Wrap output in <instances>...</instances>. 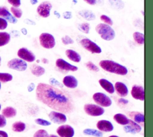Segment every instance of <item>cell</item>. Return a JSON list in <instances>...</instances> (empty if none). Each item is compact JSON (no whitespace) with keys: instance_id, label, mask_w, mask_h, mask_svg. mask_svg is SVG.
Here are the masks:
<instances>
[{"instance_id":"1","label":"cell","mask_w":153,"mask_h":137,"mask_svg":"<svg viewBox=\"0 0 153 137\" xmlns=\"http://www.w3.org/2000/svg\"><path fill=\"white\" fill-rule=\"evenodd\" d=\"M36 96L40 102L62 113H70L74 110V103L69 94L53 86L39 83L36 89Z\"/></svg>"},{"instance_id":"2","label":"cell","mask_w":153,"mask_h":137,"mask_svg":"<svg viewBox=\"0 0 153 137\" xmlns=\"http://www.w3.org/2000/svg\"><path fill=\"white\" fill-rule=\"evenodd\" d=\"M100 66L107 72L121 75L127 74V68L117 62L111 60H102L99 62Z\"/></svg>"},{"instance_id":"3","label":"cell","mask_w":153,"mask_h":137,"mask_svg":"<svg viewBox=\"0 0 153 137\" xmlns=\"http://www.w3.org/2000/svg\"><path fill=\"white\" fill-rule=\"evenodd\" d=\"M96 31L105 41H111L115 38V31L111 26L105 23H99L95 28Z\"/></svg>"},{"instance_id":"4","label":"cell","mask_w":153,"mask_h":137,"mask_svg":"<svg viewBox=\"0 0 153 137\" xmlns=\"http://www.w3.org/2000/svg\"><path fill=\"white\" fill-rule=\"evenodd\" d=\"M39 39L41 45L45 48L51 49L55 46V38L51 34L47 32L42 33L39 35Z\"/></svg>"},{"instance_id":"5","label":"cell","mask_w":153,"mask_h":137,"mask_svg":"<svg viewBox=\"0 0 153 137\" xmlns=\"http://www.w3.org/2000/svg\"><path fill=\"white\" fill-rule=\"evenodd\" d=\"M80 44L85 49L92 53L99 54L102 52L101 48L97 44L88 38H84L81 39Z\"/></svg>"},{"instance_id":"6","label":"cell","mask_w":153,"mask_h":137,"mask_svg":"<svg viewBox=\"0 0 153 137\" xmlns=\"http://www.w3.org/2000/svg\"><path fill=\"white\" fill-rule=\"evenodd\" d=\"M93 99L94 102L99 105H100V106L108 107L112 104V101L110 98L103 93L97 92L94 93L93 96Z\"/></svg>"},{"instance_id":"7","label":"cell","mask_w":153,"mask_h":137,"mask_svg":"<svg viewBox=\"0 0 153 137\" xmlns=\"http://www.w3.org/2000/svg\"><path fill=\"white\" fill-rule=\"evenodd\" d=\"M84 109L88 115L94 117L102 115L105 112V110L102 107L94 104H85Z\"/></svg>"},{"instance_id":"8","label":"cell","mask_w":153,"mask_h":137,"mask_svg":"<svg viewBox=\"0 0 153 137\" xmlns=\"http://www.w3.org/2000/svg\"><path fill=\"white\" fill-rule=\"evenodd\" d=\"M7 66L10 69L19 71H24L26 69L27 65L25 60L21 59L14 58L8 62Z\"/></svg>"},{"instance_id":"9","label":"cell","mask_w":153,"mask_h":137,"mask_svg":"<svg viewBox=\"0 0 153 137\" xmlns=\"http://www.w3.org/2000/svg\"><path fill=\"white\" fill-rule=\"evenodd\" d=\"M52 5L49 1H44L41 2L37 7V13L43 18H47L50 15V11Z\"/></svg>"},{"instance_id":"10","label":"cell","mask_w":153,"mask_h":137,"mask_svg":"<svg viewBox=\"0 0 153 137\" xmlns=\"http://www.w3.org/2000/svg\"><path fill=\"white\" fill-rule=\"evenodd\" d=\"M17 56L21 59L29 62H32L35 60V54L31 51L24 47L21 48L18 50Z\"/></svg>"},{"instance_id":"11","label":"cell","mask_w":153,"mask_h":137,"mask_svg":"<svg viewBox=\"0 0 153 137\" xmlns=\"http://www.w3.org/2000/svg\"><path fill=\"white\" fill-rule=\"evenodd\" d=\"M56 132L60 137H73L74 135L73 127L68 124L59 126L57 129Z\"/></svg>"},{"instance_id":"12","label":"cell","mask_w":153,"mask_h":137,"mask_svg":"<svg viewBox=\"0 0 153 137\" xmlns=\"http://www.w3.org/2000/svg\"><path fill=\"white\" fill-rule=\"evenodd\" d=\"M56 66L61 70L76 71L78 70V67L70 64L63 59H57L56 61Z\"/></svg>"},{"instance_id":"13","label":"cell","mask_w":153,"mask_h":137,"mask_svg":"<svg viewBox=\"0 0 153 137\" xmlns=\"http://www.w3.org/2000/svg\"><path fill=\"white\" fill-rule=\"evenodd\" d=\"M50 119L54 123L57 124H63L66 121L67 118L66 115L60 112L51 111L48 114Z\"/></svg>"},{"instance_id":"14","label":"cell","mask_w":153,"mask_h":137,"mask_svg":"<svg viewBox=\"0 0 153 137\" xmlns=\"http://www.w3.org/2000/svg\"><path fill=\"white\" fill-rule=\"evenodd\" d=\"M131 94L134 99L142 101H144V89L143 87L137 85L133 86Z\"/></svg>"},{"instance_id":"15","label":"cell","mask_w":153,"mask_h":137,"mask_svg":"<svg viewBox=\"0 0 153 137\" xmlns=\"http://www.w3.org/2000/svg\"><path fill=\"white\" fill-rule=\"evenodd\" d=\"M97 127L100 131L103 132H111L114 129L113 124L111 122L105 120H102L97 122Z\"/></svg>"},{"instance_id":"16","label":"cell","mask_w":153,"mask_h":137,"mask_svg":"<svg viewBox=\"0 0 153 137\" xmlns=\"http://www.w3.org/2000/svg\"><path fill=\"white\" fill-rule=\"evenodd\" d=\"M0 16L11 23L14 24L17 22V19L8 11L5 7H0Z\"/></svg>"},{"instance_id":"17","label":"cell","mask_w":153,"mask_h":137,"mask_svg":"<svg viewBox=\"0 0 153 137\" xmlns=\"http://www.w3.org/2000/svg\"><path fill=\"white\" fill-rule=\"evenodd\" d=\"M63 83L68 88L74 89L78 86V80L72 75H67L63 78Z\"/></svg>"},{"instance_id":"18","label":"cell","mask_w":153,"mask_h":137,"mask_svg":"<svg viewBox=\"0 0 153 137\" xmlns=\"http://www.w3.org/2000/svg\"><path fill=\"white\" fill-rule=\"evenodd\" d=\"M115 89L117 94L121 96L125 97L127 95L128 90L126 85L122 82H116L115 84Z\"/></svg>"},{"instance_id":"19","label":"cell","mask_w":153,"mask_h":137,"mask_svg":"<svg viewBox=\"0 0 153 137\" xmlns=\"http://www.w3.org/2000/svg\"><path fill=\"white\" fill-rule=\"evenodd\" d=\"M99 83L100 85V86L108 93L110 94H112L114 93L115 92L114 86L112 84V83L109 81L108 80L105 78H102L99 80Z\"/></svg>"},{"instance_id":"20","label":"cell","mask_w":153,"mask_h":137,"mask_svg":"<svg viewBox=\"0 0 153 137\" xmlns=\"http://www.w3.org/2000/svg\"><path fill=\"white\" fill-rule=\"evenodd\" d=\"M65 54L66 56L71 60L74 62H79L81 59V56L75 50L71 49H68L65 51Z\"/></svg>"},{"instance_id":"21","label":"cell","mask_w":153,"mask_h":137,"mask_svg":"<svg viewBox=\"0 0 153 137\" xmlns=\"http://www.w3.org/2000/svg\"><path fill=\"white\" fill-rule=\"evenodd\" d=\"M130 117L133 120L134 122H136L137 124H140L142 126H143L144 123V115L143 114L139 112H135L133 111L129 113Z\"/></svg>"},{"instance_id":"22","label":"cell","mask_w":153,"mask_h":137,"mask_svg":"<svg viewBox=\"0 0 153 137\" xmlns=\"http://www.w3.org/2000/svg\"><path fill=\"white\" fill-rule=\"evenodd\" d=\"M114 119L117 121V123L121 125L127 124L129 120V119H128V118L125 115L121 113L115 114L114 115Z\"/></svg>"},{"instance_id":"23","label":"cell","mask_w":153,"mask_h":137,"mask_svg":"<svg viewBox=\"0 0 153 137\" xmlns=\"http://www.w3.org/2000/svg\"><path fill=\"white\" fill-rule=\"evenodd\" d=\"M30 70L32 74L36 77H40L45 72V70L43 67L36 65H33L30 68Z\"/></svg>"},{"instance_id":"24","label":"cell","mask_w":153,"mask_h":137,"mask_svg":"<svg viewBox=\"0 0 153 137\" xmlns=\"http://www.w3.org/2000/svg\"><path fill=\"white\" fill-rule=\"evenodd\" d=\"M16 110L13 107H7L4 108L2 111V114L4 117L11 118L16 115Z\"/></svg>"},{"instance_id":"25","label":"cell","mask_w":153,"mask_h":137,"mask_svg":"<svg viewBox=\"0 0 153 137\" xmlns=\"http://www.w3.org/2000/svg\"><path fill=\"white\" fill-rule=\"evenodd\" d=\"M10 40V35L7 32H0V47L7 44Z\"/></svg>"},{"instance_id":"26","label":"cell","mask_w":153,"mask_h":137,"mask_svg":"<svg viewBox=\"0 0 153 137\" xmlns=\"http://www.w3.org/2000/svg\"><path fill=\"white\" fill-rule=\"evenodd\" d=\"M79 14L87 20H93L95 19L96 16L93 13L88 10H82L79 12Z\"/></svg>"},{"instance_id":"27","label":"cell","mask_w":153,"mask_h":137,"mask_svg":"<svg viewBox=\"0 0 153 137\" xmlns=\"http://www.w3.org/2000/svg\"><path fill=\"white\" fill-rule=\"evenodd\" d=\"M26 128V125L22 121H17L13 124L12 129L13 131L16 132H23Z\"/></svg>"},{"instance_id":"28","label":"cell","mask_w":153,"mask_h":137,"mask_svg":"<svg viewBox=\"0 0 153 137\" xmlns=\"http://www.w3.org/2000/svg\"><path fill=\"white\" fill-rule=\"evenodd\" d=\"M133 38L134 41L140 45L144 44V35L139 32H135L133 34Z\"/></svg>"},{"instance_id":"29","label":"cell","mask_w":153,"mask_h":137,"mask_svg":"<svg viewBox=\"0 0 153 137\" xmlns=\"http://www.w3.org/2000/svg\"><path fill=\"white\" fill-rule=\"evenodd\" d=\"M83 133L85 135H92L94 136H97V137H102L103 136V133L97 130L93 129H85L83 130Z\"/></svg>"},{"instance_id":"30","label":"cell","mask_w":153,"mask_h":137,"mask_svg":"<svg viewBox=\"0 0 153 137\" xmlns=\"http://www.w3.org/2000/svg\"><path fill=\"white\" fill-rule=\"evenodd\" d=\"M13 76L8 73H0V81L2 83H6L11 81Z\"/></svg>"},{"instance_id":"31","label":"cell","mask_w":153,"mask_h":137,"mask_svg":"<svg viewBox=\"0 0 153 137\" xmlns=\"http://www.w3.org/2000/svg\"><path fill=\"white\" fill-rule=\"evenodd\" d=\"M11 12L12 14L14 15V16L16 18H20L22 16V11L21 9L17 8V7H11L10 8Z\"/></svg>"},{"instance_id":"32","label":"cell","mask_w":153,"mask_h":137,"mask_svg":"<svg viewBox=\"0 0 153 137\" xmlns=\"http://www.w3.org/2000/svg\"><path fill=\"white\" fill-rule=\"evenodd\" d=\"M79 29L85 34H88L90 31V25L88 23H83L79 25Z\"/></svg>"},{"instance_id":"33","label":"cell","mask_w":153,"mask_h":137,"mask_svg":"<svg viewBox=\"0 0 153 137\" xmlns=\"http://www.w3.org/2000/svg\"><path fill=\"white\" fill-rule=\"evenodd\" d=\"M33 137H49V135L46 130L44 129H40L35 133Z\"/></svg>"},{"instance_id":"34","label":"cell","mask_w":153,"mask_h":137,"mask_svg":"<svg viewBox=\"0 0 153 137\" xmlns=\"http://www.w3.org/2000/svg\"><path fill=\"white\" fill-rule=\"evenodd\" d=\"M100 19L102 22H105V24H107L109 26H111L113 25V22H112V19L109 16H108L106 15H105V14L101 15L100 17Z\"/></svg>"},{"instance_id":"35","label":"cell","mask_w":153,"mask_h":137,"mask_svg":"<svg viewBox=\"0 0 153 137\" xmlns=\"http://www.w3.org/2000/svg\"><path fill=\"white\" fill-rule=\"evenodd\" d=\"M128 123H129L130 126H131L134 129V130L136 131V133H139L141 131L142 129H141L140 126L139 124L134 122V121H133L131 120H128Z\"/></svg>"},{"instance_id":"36","label":"cell","mask_w":153,"mask_h":137,"mask_svg":"<svg viewBox=\"0 0 153 137\" xmlns=\"http://www.w3.org/2000/svg\"><path fill=\"white\" fill-rule=\"evenodd\" d=\"M85 66L87 67V68L91 71H94V72H98L99 71V68L95 65L93 63L91 62H88L87 63H85Z\"/></svg>"},{"instance_id":"37","label":"cell","mask_w":153,"mask_h":137,"mask_svg":"<svg viewBox=\"0 0 153 137\" xmlns=\"http://www.w3.org/2000/svg\"><path fill=\"white\" fill-rule=\"evenodd\" d=\"M62 41L65 45L71 44L74 42V40L68 35H65V36L62 38Z\"/></svg>"},{"instance_id":"38","label":"cell","mask_w":153,"mask_h":137,"mask_svg":"<svg viewBox=\"0 0 153 137\" xmlns=\"http://www.w3.org/2000/svg\"><path fill=\"white\" fill-rule=\"evenodd\" d=\"M35 123H37L38 124H39L41 126H50L51 124V122L42 119V118H37L35 120Z\"/></svg>"},{"instance_id":"39","label":"cell","mask_w":153,"mask_h":137,"mask_svg":"<svg viewBox=\"0 0 153 137\" xmlns=\"http://www.w3.org/2000/svg\"><path fill=\"white\" fill-rule=\"evenodd\" d=\"M7 26H8L7 21L5 19L0 17V30L5 29Z\"/></svg>"},{"instance_id":"40","label":"cell","mask_w":153,"mask_h":137,"mask_svg":"<svg viewBox=\"0 0 153 137\" xmlns=\"http://www.w3.org/2000/svg\"><path fill=\"white\" fill-rule=\"evenodd\" d=\"M7 1L9 4H10L14 7H19L21 4L20 0H7Z\"/></svg>"},{"instance_id":"41","label":"cell","mask_w":153,"mask_h":137,"mask_svg":"<svg viewBox=\"0 0 153 137\" xmlns=\"http://www.w3.org/2000/svg\"><path fill=\"white\" fill-rule=\"evenodd\" d=\"M124 130L127 133H133V134H134L136 133V131L134 130V129L131 126H125L124 127Z\"/></svg>"},{"instance_id":"42","label":"cell","mask_w":153,"mask_h":137,"mask_svg":"<svg viewBox=\"0 0 153 137\" xmlns=\"http://www.w3.org/2000/svg\"><path fill=\"white\" fill-rule=\"evenodd\" d=\"M50 83L53 85V86H59L60 87H63V85L59 83L58 81H57L55 78H51L50 79Z\"/></svg>"},{"instance_id":"43","label":"cell","mask_w":153,"mask_h":137,"mask_svg":"<svg viewBox=\"0 0 153 137\" xmlns=\"http://www.w3.org/2000/svg\"><path fill=\"white\" fill-rule=\"evenodd\" d=\"M6 125V120L5 118L0 114V127H3Z\"/></svg>"},{"instance_id":"44","label":"cell","mask_w":153,"mask_h":137,"mask_svg":"<svg viewBox=\"0 0 153 137\" xmlns=\"http://www.w3.org/2000/svg\"><path fill=\"white\" fill-rule=\"evenodd\" d=\"M63 17L65 19H70L72 17V14L71 11H65L63 13Z\"/></svg>"},{"instance_id":"45","label":"cell","mask_w":153,"mask_h":137,"mask_svg":"<svg viewBox=\"0 0 153 137\" xmlns=\"http://www.w3.org/2000/svg\"><path fill=\"white\" fill-rule=\"evenodd\" d=\"M85 2H87L89 5H94L96 3V0H84Z\"/></svg>"},{"instance_id":"46","label":"cell","mask_w":153,"mask_h":137,"mask_svg":"<svg viewBox=\"0 0 153 137\" xmlns=\"http://www.w3.org/2000/svg\"><path fill=\"white\" fill-rule=\"evenodd\" d=\"M0 137H8V134L2 130H0Z\"/></svg>"},{"instance_id":"47","label":"cell","mask_w":153,"mask_h":137,"mask_svg":"<svg viewBox=\"0 0 153 137\" xmlns=\"http://www.w3.org/2000/svg\"><path fill=\"white\" fill-rule=\"evenodd\" d=\"M35 87V84L33 83H31L29 86H28V90L29 92H31L33 90Z\"/></svg>"},{"instance_id":"48","label":"cell","mask_w":153,"mask_h":137,"mask_svg":"<svg viewBox=\"0 0 153 137\" xmlns=\"http://www.w3.org/2000/svg\"><path fill=\"white\" fill-rule=\"evenodd\" d=\"M30 1L32 5H35L38 3V0H30Z\"/></svg>"},{"instance_id":"49","label":"cell","mask_w":153,"mask_h":137,"mask_svg":"<svg viewBox=\"0 0 153 137\" xmlns=\"http://www.w3.org/2000/svg\"><path fill=\"white\" fill-rule=\"evenodd\" d=\"M22 33H23L24 35H26V34H27V31H26V29L25 28L22 29Z\"/></svg>"},{"instance_id":"50","label":"cell","mask_w":153,"mask_h":137,"mask_svg":"<svg viewBox=\"0 0 153 137\" xmlns=\"http://www.w3.org/2000/svg\"><path fill=\"white\" fill-rule=\"evenodd\" d=\"M54 14L57 17V16H58V18H60V14L58 13V12H57L56 11H54Z\"/></svg>"},{"instance_id":"51","label":"cell","mask_w":153,"mask_h":137,"mask_svg":"<svg viewBox=\"0 0 153 137\" xmlns=\"http://www.w3.org/2000/svg\"><path fill=\"white\" fill-rule=\"evenodd\" d=\"M42 62H43L44 63H48V60H47L46 59H42Z\"/></svg>"},{"instance_id":"52","label":"cell","mask_w":153,"mask_h":137,"mask_svg":"<svg viewBox=\"0 0 153 137\" xmlns=\"http://www.w3.org/2000/svg\"><path fill=\"white\" fill-rule=\"evenodd\" d=\"M49 137H58V136L56 135H51Z\"/></svg>"},{"instance_id":"53","label":"cell","mask_w":153,"mask_h":137,"mask_svg":"<svg viewBox=\"0 0 153 137\" xmlns=\"http://www.w3.org/2000/svg\"><path fill=\"white\" fill-rule=\"evenodd\" d=\"M109 137H119V136H116V135H112V136H109Z\"/></svg>"},{"instance_id":"54","label":"cell","mask_w":153,"mask_h":137,"mask_svg":"<svg viewBox=\"0 0 153 137\" xmlns=\"http://www.w3.org/2000/svg\"><path fill=\"white\" fill-rule=\"evenodd\" d=\"M1 57H0V65H1Z\"/></svg>"},{"instance_id":"55","label":"cell","mask_w":153,"mask_h":137,"mask_svg":"<svg viewBox=\"0 0 153 137\" xmlns=\"http://www.w3.org/2000/svg\"><path fill=\"white\" fill-rule=\"evenodd\" d=\"M1 83H0V89H1Z\"/></svg>"},{"instance_id":"56","label":"cell","mask_w":153,"mask_h":137,"mask_svg":"<svg viewBox=\"0 0 153 137\" xmlns=\"http://www.w3.org/2000/svg\"><path fill=\"white\" fill-rule=\"evenodd\" d=\"M0 109H1V105H0Z\"/></svg>"}]
</instances>
